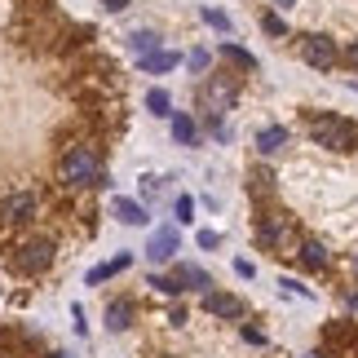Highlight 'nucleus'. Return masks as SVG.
<instances>
[{
    "label": "nucleus",
    "instance_id": "obj_1",
    "mask_svg": "<svg viewBox=\"0 0 358 358\" xmlns=\"http://www.w3.org/2000/svg\"><path fill=\"white\" fill-rule=\"evenodd\" d=\"M310 142L323 146V150H354L358 146V124L354 120H341V115H314L310 120Z\"/></svg>",
    "mask_w": 358,
    "mask_h": 358
},
{
    "label": "nucleus",
    "instance_id": "obj_2",
    "mask_svg": "<svg viewBox=\"0 0 358 358\" xmlns=\"http://www.w3.org/2000/svg\"><path fill=\"white\" fill-rule=\"evenodd\" d=\"M58 173H62L66 186H98V177H102V169H98V150H93V146H71V150L62 155Z\"/></svg>",
    "mask_w": 358,
    "mask_h": 358
},
{
    "label": "nucleus",
    "instance_id": "obj_3",
    "mask_svg": "<svg viewBox=\"0 0 358 358\" xmlns=\"http://www.w3.org/2000/svg\"><path fill=\"white\" fill-rule=\"evenodd\" d=\"M235 98H239V85H235V80H208L203 93H199V102H203V111H208L213 124L222 120L230 106H235Z\"/></svg>",
    "mask_w": 358,
    "mask_h": 358
},
{
    "label": "nucleus",
    "instance_id": "obj_4",
    "mask_svg": "<svg viewBox=\"0 0 358 358\" xmlns=\"http://www.w3.org/2000/svg\"><path fill=\"white\" fill-rule=\"evenodd\" d=\"M301 58H306L314 71H332V66L341 62V49L332 36H306L301 40Z\"/></svg>",
    "mask_w": 358,
    "mask_h": 358
},
{
    "label": "nucleus",
    "instance_id": "obj_5",
    "mask_svg": "<svg viewBox=\"0 0 358 358\" xmlns=\"http://www.w3.org/2000/svg\"><path fill=\"white\" fill-rule=\"evenodd\" d=\"M49 261H53V243H49V239H31V243L18 248V266H22L27 274L49 270Z\"/></svg>",
    "mask_w": 358,
    "mask_h": 358
},
{
    "label": "nucleus",
    "instance_id": "obj_6",
    "mask_svg": "<svg viewBox=\"0 0 358 358\" xmlns=\"http://www.w3.org/2000/svg\"><path fill=\"white\" fill-rule=\"evenodd\" d=\"M261 243H274V248H283L287 257H296V248H301V239H296L292 222H270V226H261Z\"/></svg>",
    "mask_w": 358,
    "mask_h": 358
},
{
    "label": "nucleus",
    "instance_id": "obj_7",
    "mask_svg": "<svg viewBox=\"0 0 358 358\" xmlns=\"http://www.w3.org/2000/svg\"><path fill=\"white\" fill-rule=\"evenodd\" d=\"M203 310L213 314V319H243V306H239V296H230V292H203Z\"/></svg>",
    "mask_w": 358,
    "mask_h": 358
},
{
    "label": "nucleus",
    "instance_id": "obj_8",
    "mask_svg": "<svg viewBox=\"0 0 358 358\" xmlns=\"http://www.w3.org/2000/svg\"><path fill=\"white\" fill-rule=\"evenodd\" d=\"M31 217H36V195L31 190H13V195L5 199V222L22 226V222H31Z\"/></svg>",
    "mask_w": 358,
    "mask_h": 358
},
{
    "label": "nucleus",
    "instance_id": "obj_9",
    "mask_svg": "<svg viewBox=\"0 0 358 358\" xmlns=\"http://www.w3.org/2000/svg\"><path fill=\"white\" fill-rule=\"evenodd\" d=\"M146 257H150V261H173V257H177V226L155 230V235H150V243H146Z\"/></svg>",
    "mask_w": 358,
    "mask_h": 358
},
{
    "label": "nucleus",
    "instance_id": "obj_10",
    "mask_svg": "<svg viewBox=\"0 0 358 358\" xmlns=\"http://www.w3.org/2000/svg\"><path fill=\"white\" fill-rule=\"evenodd\" d=\"M177 62H182V53H173V49H155V53H146V58H137V66H142L146 76H169Z\"/></svg>",
    "mask_w": 358,
    "mask_h": 358
},
{
    "label": "nucleus",
    "instance_id": "obj_11",
    "mask_svg": "<svg viewBox=\"0 0 358 358\" xmlns=\"http://www.w3.org/2000/svg\"><path fill=\"white\" fill-rule=\"evenodd\" d=\"M173 279H177V287H182V292H186V287H195V292H213L208 270H199V266H177Z\"/></svg>",
    "mask_w": 358,
    "mask_h": 358
},
{
    "label": "nucleus",
    "instance_id": "obj_12",
    "mask_svg": "<svg viewBox=\"0 0 358 358\" xmlns=\"http://www.w3.org/2000/svg\"><path fill=\"white\" fill-rule=\"evenodd\" d=\"M283 146H287V129H283V124H270V129L257 133V150H261V155H279Z\"/></svg>",
    "mask_w": 358,
    "mask_h": 358
},
{
    "label": "nucleus",
    "instance_id": "obj_13",
    "mask_svg": "<svg viewBox=\"0 0 358 358\" xmlns=\"http://www.w3.org/2000/svg\"><path fill=\"white\" fill-rule=\"evenodd\" d=\"M296 257H301V266H310V270H327V248L319 239H301Z\"/></svg>",
    "mask_w": 358,
    "mask_h": 358
},
{
    "label": "nucleus",
    "instance_id": "obj_14",
    "mask_svg": "<svg viewBox=\"0 0 358 358\" xmlns=\"http://www.w3.org/2000/svg\"><path fill=\"white\" fill-rule=\"evenodd\" d=\"M173 137H177L182 146H195V142H199V124L190 120L186 111H173Z\"/></svg>",
    "mask_w": 358,
    "mask_h": 358
},
{
    "label": "nucleus",
    "instance_id": "obj_15",
    "mask_svg": "<svg viewBox=\"0 0 358 358\" xmlns=\"http://www.w3.org/2000/svg\"><path fill=\"white\" fill-rule=\"evenodd\" d=\"M115 217H120L124 226H146V222H150L146 208H142L137 199H115Z\"/></svg>",
    "mask_w": 358,
    "mask_h": 358
},
{
    "label": "nucleus",
    "instance_id": "obj_16",
    "mask_svg": "<svg viewBox=\"0 0 358 358\" xmlns=\"http://www.w3.org/2000/svg\"><path fill=\"white\" fill-rule=\"evenodd\" d=\"M129 323H133V306L129 301H111V306H106V327H111V332H124Z\"/></svg>",
    "mask_w": 358,
    "mask_h": 358
},
{
    "label": "nucleus",
    "instance_id": "obj_17",
    "mask_svg": "<svg viewBox=\"0 0 358 358\" xmlns=\"http://www.w3.org/2000/svg\"><path fill=\"white\" fill-rule=\"evenodd\" d=\"M129 261H133V257L124 252V257H115V261H106V266H93V270H89V283H106V279H115L120 270H129Z\"/></svg>",
    "mask_w": 358,
    "mask_h": 358
},
{
    "label": "nucleus",
    "instance_id": "obj_18",
    "mask_svg": "<svg viewBox=\"0 0 358 358\" xmlns=\"http://www.w3.org/2000/svg\"><path fill=\"white\" fill-rule=\"evenodd\" d=\"M129 49L137 53V58H146V53L159 49V36H155V31H133V36H129Z\"/></svg>",
    "mask_w": 358,
    "mask_h": 358
},
{
    "label": "nucleus",
    "instance_id": "obj_19",
    "mask_svg": "<svg viewBox=\"0 0 358 358\" xmlns=\"http://www.w3.org/2000/svg\"><path fill=\"white\" fill-rule=\"evenodd\" d=\"M222 58H230V62L248 66V71H252V66H257V58H252V53H248L243 45H235V40H222Z\"/></svg>",
    "mask_w": 358,
    "mask_h": 358
},
{
    "label": "nucleus",
    "instance_id": "obj_20",
    "mask_svg": "<svg viewBox=\"0 0 358 358\" xmlns=\"http://www.w3.org/2000/svg\"><path fill=\"white\" fill-rule=\"evenodd\" d=\"M146 106H150V115H173V98L164 89H150L146 93Z\"/></svg>",
    "mask_w": 358,
    "mask_h": 358
},
{
    "label": "nucleus",
    "instance_id": "obj_21",
    "mask_svg": "<svg viewBox=\"0 0 358 358\" xmlns=\"http://www.w3.org/2000/svg\"><path fill=\"white\" fill-rule=\"evenodd\" d=\"M150 287H155L159 296H177V292H182V287H177V279H173V274H150Z\"/></svg>",
    "mask_w": 358,
    "mask_h": 358
},
{
    "label": "nucleus",
    "instance_id": "obj_22",
    "mask_svg": "<svg viewBox=\"0 0 358 358\" xmlns=\"http://www.w3.org/2000/svg\"><path fill=\"white\" fill-rule=\"evenodd\" d=\"M208 62H213V53H208V49H190V53H186V66H190L195 76H199V71H208Z\"/></svg>",
    "mask_w": 358,
    "mask_h": 358
},
{
    "label": "nucleus",
    "instance_id": "obj_23",
    "mask_svg": "<svg viewBox=\"0 0 358 358\" xmlns=\"http://www.w3.org/2000/svg\"><path fill=\"white\" fill-rule=\"evenodd\" d=\"M261 31H266V36H283L287 27H283V18H279V13H261Z\"/></svg>",
    "mask_w": 358,
    "mask_h": 358
},
{
    "label": "nucleus",
    "instance_id": "obj_24",
    "mask_svg": "<svg viewBox=\"0 0 358 358\" xmlns=\"http://www.w3.org/2000/svg\"><path fill=\"white\" fill-rule=\"evenodd\" d=\"M173 213H177V222H195V199H190V195H182V199L173 203Z\"/></svg>",
    "mask_w": 358,
    "mask_h": 358
},
{
    "label": "nucleus",
    "instance_id": "obj_25",
    "mask_svg": "<svg viewBox=\"0 0 358 358\" xmlns=\"http://www.w3.org/2000/svg\"><path fill=\"white\" fill-rule=\"evenodd\" d=\"M203 18H208V27H217V31H226V27H230V18H226L222 9H203Z\"/></svg>",
    "mask_w": 358,
    "mask_h": 358
},
{
    "label": "nucleus",
    "instance_id": "obj_26",
    "mask_svg": "<svg viewBox=\"0 0 358 358\" xmlns=\"http://www.w3.org/2000/svg\"><path fill=\"white\" fill-rule=\"evenodd\" d=\"M142 195H146V199H155V195H159V177H150V173L142 177Z\"/></svg>",
    "mask_w": 358,
    "mask_h": 358
},
{
    "label": "nucleus",
    "instance_id": "obj_27",
    "mask_svg": "<svg viewBox=\"0 0 358 358\" xmlns=\"http://www.w3.org/2000/svg\"><path fill=\"white\" fill-rule=\"evenodd\" d=\"M222 243V235H217V230H199V248H217Z\"/></svg>",
    "mask_w": 358,
    "mask_h": 358
},
{
    "label": "nucleus",
    "instance_id": "obj_28",
    "mask_svg": "<svg viewBox=\"0 0 358 358\" xmlns=\"http://www.w3.org/2000/svg\"><path fill=\"white\" fill-rule=\"evenodd\" d=\"M283 287H287L292 296H310V287H306V283H296V279H283Z\"/></svg>",
    "mask_w": 358,
    "mask_h": 358
},
{
    "label": "nucleus",
    "instance_id": "obj_29",
    "mask_svg": "<svg viewBox=\"0 0 358 358\" xmlns=\"http://www.w3.org/2000/svg\"><path fill=\"white\" fill-rule=\"evenodd\" d=\"M345 62H350V66H354V71H358V40H354V45L345 49Z\"/></svg>",
    "mask_w": 358,
    "mask_h": 358
},
{
    "label": "nucleus",
    "instance_id": "obj_30",
    "mask_svg": "<svg viewBox=\"0 0 358 358\" xmlns=\"http://www.w3.org/2000/svg\"><path fill=\"white\" fill-rule=\"evenodd\" d=\"M102 5H106V9H111V13H120L124 5H129V0H102Z\"/></svg>",
    "mask_w": 358,
    "mask_h": 358
},
{
    "label": "nucleus",
    "instance_id": "obj_31",
    "mask_svg": "<svg viewBox=\"0 0 358 358\" xmlns=\"http://www.w3.org/2000/svg\"><path fill=\"white\" fill-rule=\"evenodd\" d=\"M296 5V0H274V9H292Z\"/></svg>",
    "mask_w": 358,
    "mask_h": 358
},
{
    "label": "nucleus",
    "instance_id": "obj_32",
    "mask_svg": "<svg viewBox=\"0 0 358 358\" xmlns=\"http://www.w3.org/2000/svg\"><path fill=\"white\" fill-rule=\"evenodd\" d=\"M301 358H327V354H301Z\"/></svg>",
    "mask_w": 358,
    "mask_h": 358
},
{
    "label": "nucleus",
    "instance_id": "obj_33",
    "mask_svg": "<svg viewBox=\"0 0 358 358\" xmlns=\"http://www.w3.org/2000/svg\"><path fill=\"white\" fill-rule=\"evenodd\" d=\"M49 358H71V354H49Z\"/></svg>",
    "mask_w": 358,
    "mask_h": 358
},
{
    "label": "nucleus",
    "instance_id": "obj_34",
    "mask_svg": "<svg viewBox=\"0 0 358 358\" xmlns=\"http://www.w3.org/2000/svg\"><path fill=\"white\" fill-rule=\"evenodd\" d=\"M354 274H358V257H354Z\"/></svg>",
    "mask_w": 358,
    "mask_h": 358
}]
</instances>
